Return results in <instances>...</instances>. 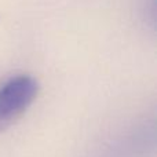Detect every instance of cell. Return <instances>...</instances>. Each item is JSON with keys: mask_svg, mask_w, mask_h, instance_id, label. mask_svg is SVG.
<instances>
[{"mask_svg": "<svg viewBox=\"0 0 157 157\" xmlns=\"http://www.w3.org/2000/svg\"><path fill=\"white\" fill-rule=\"evenodd\" d=\"M39 91L36 78L18 75L0 86V128L15 121L32 105Z\"/></svg>", "mask_w": 157, "mask_h": 157, "instance_id": "cell-1", "label": "cell"}]
</instances>
